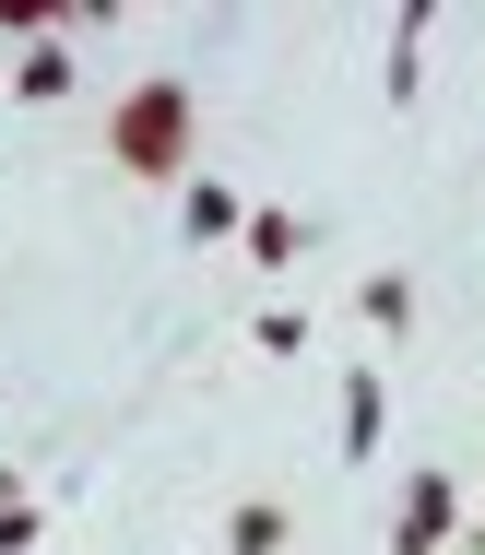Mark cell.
I'll return each mask as SVG.
<instances>
[{"label": "cell", "instance_id": "6da1fadb", "mask_svg": "<svg viewBox=\"0 0 485 555\" xmlns=\"http://www.w3.org/2000/svg\"><path fill=\"white\" fill-rule=\"evenodd\" d=\"M190 142H202V95H190L178 72L130 83L119 118H107V154H119L130 178H190Z\"/></svg>", "mask_w": 485, "mask_h": 555}, {"label": "cell", "instance_id": "7a4b0ae2", "mask_svg": "<svg viewBox=\"0 0 485 555\" xmlns=\"http://www.w3.org/2000/svg\"><path fill=\"white\" fill-rule=\"evenodd\" d=\"M450 520H462V485H450V473H414V485H403V520H391V555H438Z\"/></svg>", "mask_w": 485, "mask_h": 555}, {"label": "cell", "instance_id": "3957f363", "mask_svg": "<svg viewBox=\"0 0 485 555\" xmlns=\"http://www.w3.org/2000/svg\"><path fill=\"white\" fill-rule=\"evenodd\" d=\"M426 36H438V0H403V12H391V107H414V83H426Z\"/></svg>", "mask_w": 485, "mask_h": 555}, {"label": "cell", "instance_id": "277c9868", "mask_svg": "<svg viewBox=\"0 0 485 555\" xmlns=\"http://www.w3.org/2000/svg\"><path fill=\"white\" fill-rule=\"evenodd\" d=\"M238 224H248V202L226 178H190V190H178V236H190V248H214V236H238Z\"/></svg>", "mask_w": 485, "mask_h": 555}, {"label": "cell", "instance_id": "5b68a950", "mask_svg": "<svg viewBox=\"0 0 485 555\" xmlns=\"http://www.w3.org/2000/svg\"><path fill=\"white\" fill-rule=\"evenodd\" d=\"M379 426H391V390H379V366L344 378V461H379Z\"/></svg>", "mask_w": 485, "mask_h": 555}, {"label": "cell", "instance_id": "8992f818", "mask_svg": "<svg viewBox=\"0 0 485 555\" xmlns=\"http://www.w3.org/2000/svg\"><path fill=\"white\" fill-rule=\"evenodd\" d=\"M12 95H24V107H60V95H72V48H60V36H36V48H24V72H12Z\"/></svg>", "mask_w": 485, "mask_h": 555}, {"label": "cell", "instance_id": "52a82bcc", "mask_svg": "<svg viewBox=\"0 0 485 555\" xmlns=\"http://www.w3.org/2000/svg\"><path fill=\"white\" fill-rule=\"evenodd\" d=\"M284 532H296V520H284L272 496H248L238 520H226V555H284Z\"/></svg>", "mask_w": 485, "mask_h": 555}, {"label": "cell", "instance_id": "ba28073f", "mask_svg": "<svg viewBox=\"0 0 485 555\" xmlns=\"http://www.w3.org/2000/svg\"><path fill=\"white\" fill-rule=\"evenodd\" d=\"M238 236H248V260H260V272H284V260L308 248V224H296V214H248Z\"/></svg>", "mask_w": 485, "mask_h": 555}, {"label": "cell", "instance_id": "9c48e42d", "mask_svg": "<svg viewBox=\"0 0 485 555\" xmlns=\"http://www.w3.org/2000/svg\"><path fill=\"white\" fill-rule=\"evenodd\" d=\"M367 320H379V332H414V284H403V272H367V296H356Z\"/></svg>", "mask_w": 485, "mask_h": 555}, {"label": "cell", "instance_id": "30bf717a", "mask_svg": "<svg viewBox=\"0 0 485 555\" xmlns=\"http://www.w3.org/2000/svg\"><path fill=\"white\" fill-rule=\"evenodd\" d=\"M248 343H260V354H308V308H260Z\"/></svg>", "mask_w": 485, "mask_h": 555}, {"label": "cell", "instance_id": "8fae6325", "mask_svg": "<svg viewBox=\"0 0 485 555\" xmlns=\"http://www.w3.org/2000/svg\"><path fill=\"white\" fill-rule=\"evenodd\" d=\"M0 555H36V508H24V496L0 508Z\"/></svg>", "mask_w": 485, "mask_h": 555}]
</instances>
